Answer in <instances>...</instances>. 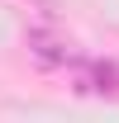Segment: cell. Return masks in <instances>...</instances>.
I'll use <instances>...</instances> for the list:
<instances>
[{"instance_id": "1", "label": "cell", "mask_w": 119, "mask_h": 123, "mask_svg": "<svg viewBox=\"0 0 119 123\" xmlns=\"http://www.w3.org/2000/svg\"><path fill=\"white\" fill-rule=\"evenodd\" d=\"M29 52L43 62V66H62V62H72L67 38H57V33H48V29H29Z\"/></svg>"}, {"instance_id": "2", "label": "cell", "mask_w": 119, "mask_h": 123, "mask_svg": "<svg viewBox=\"0 0 119 123\" xmlns=\"http://www.w3.org/2000/svg\"><path fill=\"white\" fill-rule=\"evenodd\" d=\"M95 90L100 95H119V62H95Z\"/></svg>"}]
</instances>
